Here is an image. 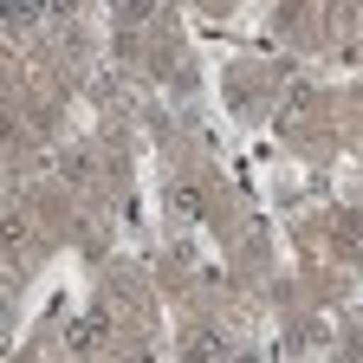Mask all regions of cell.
Here are the masks:
<instances>
[{
  "instance_id": "obj_2",
  "label": "cell",
  "mask_w": 363,
  "mask_h": 363,
  "mask_svg": "<svg viewBox=\"0 0 363 363\" xmlns=\"http://www.w3.org/2000/svg\"><path fill=\"white\" fill-rule=\"evenodd\" d=\"M39 0H0V26H7V33H26V26H39Z\"/></svg>"
},
{
  "instance_id": "obj_4",
  "label": "cell",
  "mask_w": 363,
  "mask_h": 363,
  "mask_svg": "<svg viewBox=\"0 0 363 363\" xmlns=\"http://www.w3.org/2000/svg\"><path fill=\"white\" fill-rule=\"evenodd\" d=\"M7 318H13V305H7V292H0V325H7Z\"/></svg>"
},
{
  "instance_id": "obj_1",
  "label": "cell",
  "mask_w": 363,
  "mask_h": 363,
  "mask_svg": "<svg viewBox=\"0 0 363 363\" xmlns=\"http://www.w3.org/2000/svg\"><path fill=\"white\" fill-rule=\"evenodd\" d=\"M104 331H111V311H104V305H91L78 325H72V350H98V344H104Z\"/></svg>"
},
{
  "instance_id": "obj_3",
  "label": "cell",
  "mask_w": 363,
  "mask_h": 363,
  "mask_svg": "<svg viewBox=\"0 0 363 363\" xmlns=\"http://www.w3.org/2000/svg\"><path fill=\"white\" fill-rule=\"evenodd\" d=\"M169 201H175V214H189V220H195V214H201V201H195V189H175V195H169Z\"/></svg>"
}]
</instances>
